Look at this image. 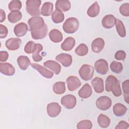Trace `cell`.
<instances>
[{"label": "cell", "instance_id": "obj_6", "mask_svg": "<svg viewBox=\"0 0 129 129\" xmlns=\"http://www.w3.org/2000/svg\"><path fill=\"white\" fill-rule=\"evenodd\" d=\"M111 99L106 96H101L98 98L96 102L97 107L101 110H107L111 106Z\"/></svg>", "mask_w": 129, "mask_h": 129}, {"label": "cell", "instance_id": "obj_24", "mask_svg": "<svg viewBox=\"0 0 129 129\" xmlns=\"http://www.w3.org/2000/svg\"><path fill=\"white\" fill-rule=\"evenodd\" d=\"M17 63L19 68L23 71L26 70L28 67L31 65L30 59L27 56L21 55L17 58Z\"/></svg>", "mask_w": 129, "mask_h": 129}, {"label": "cell", "instance_id": "obj_17", "mask_svg": "<svg viewBox=\"0 0 129 129\" xmlns=\"http://www.w3.org/2000/svg\"><path fill=\"white\" fill-rule=\"evenodd\" d=\"M91 84L97 93H101L104 91V81L102 78L99 77L94 78L91 81Z\"/></svg>", "mask_w": 129, "mask_h": 129}, {"label": "cell", "instance_id": "obj_30", "mask_svg": "<svg viewBox=\"0 0 129 129\" xmlns=\"http://www.w3.org/2000/svg\"><path fill=\"white\" fill-rule=\"evenodd\" d=\"M64 19V16L63 13L57 9H55L52 14L51 19L55 23H61L63 21Z\"/></svg>", "mask_w": 129, "mask_h": 129}, {"label": "cell", "instance_id": "obj_31", "mask_svg": "<svg viewBox=\"0 0 129 129\" xmlns=\"http://www.w3.org/2000/svg\"><path fill=\"white\" fill-rule=\"evenodd\" d=\"M97 121L99 126L102 128L108 127L110 123V118L107 116L103 114H100L98 116Z\"/></svg>", "mask_w": 129, "mask_h": 129}, {"label": "cell", "instance_id": "obj_11", "mask_svg": "<svg viewBox=\"0 0 129 129\" xmlns=\"http://www.w3.org/2000/svg\"><path fill=\"white\" fill-rule=\"evenodd\" d=\"M22 43V40L19 38H11L5 43L6 47L10 50H16L19 48Z\"/></svg>", "mask_w": 129, "mask_h": 129}, {"label": "cell", "instance_id": "obj_45", "mask_svg": "<svg viewBox=\"0 0 129 129\" xmlns=\"http://www.w3.org/2000/svg\"><path fill=\"white\" fill-rule=\"evenodd\" d=\"M9 57V53L6 51H1L0 52V61L5 62L7 60Z\"/></svg>", "mask_w": 129, "mask_h": 129}, {"label": "cell", "instance_id": "obj_43", "mask_svg": "<svg viewBox=\"0 0 129 129\" xmlns=\"http://www.w3.org/2000/svg\"><path fill=\"white\" fill-rule=\"evenodd\" d=\"M8 33V28L4 25L0 24V38H5Z\"/></svg>", "mask_w": 129, "mask_h": 129}, {"label": "cell", "instance_id": "obj_18", "mask_svg": "<svg viewBox=\"0 0 129 129\" xmlns=\"http://www.w3.org/2000/svg\"><path fill=\"white\" fill-rule=\"evenodd\" d=\"M116 18L112 15H107L102 20V25L106 29H110L113 27L116 22Z\"/></svg>", "mask_w": 129, "mask_h": 129}, {"label": "cell", "instance_id": "obj_25", "mask_svg": "<svg viewBox=\"0 0 129 129\" xmlns=\"http://www.w3.org/2000/svg\"><path fill=\"white\" fill-rule=\"evenodd\" d=\"M49 37L50 40L54 43L60 42L63 39L61 32L56 29H52L49 32Z\"/></svg>", "mask_w": 129, "mask_h": 129}, {"label": "cell", "instance_id": "obj_4", "mask_svg": "<svg viewBox=\"0 0 129 129\" xmlns=\"http://www.w3.org/2000/svg\"><path fill=\"white\" fill-rule=\"evenodd\" d=\"M94 72V68L92 66L87 64H84L80 68L79 71V74L83 80L87 81L92 78Z\"/></svg>", "mask_w": 129, "mask_h": 129}, {"label": "cell", "instance_id": "obj_33", "mask_svg": "<svg viewBox=\"0 0 129 129\" xmlns=\"http://www.w3.org/2000/svg\"><path fill=\"white\" fill-rule=\"evenodd\" d=\"M115 26L117 32L121 37H124L126 36V31L124 26L121 21L119 19H116Z\"/></svg>", "mask_w": 129, "mask_h": 129}, {"label": "cell", "instance_id": "obj_40", "mask_svg": "<svg viewBox=\"0 0 129 129\" xmlns=\"http://www.w3.org/2000/svg\"><path fill=\"white\" fill-rule=\"evenodd\" d=\"M36 48V44L32 41L28 42L24 47V51L26 53L30 54L33 53L35 51Z\"/></svg>", "mask_w": 129, "mask_h": 129}, {"label": "cell", "instance_id": "obj_38", "mask_svg": "<svg viewBox=\"0 0 129 129\" xmlns=\"http://www.w3.org/2000/svg\"><path fill=\"white\" fill-rule=\"evenodd\" d=\"M9 9L12 12L14 11H19L22 8V3L20 1H12L9 4Z\"/></svg>", "mask_w": 129, "mask_h": 129}, {"label": "cell", "instance_id": "obj_26", "mask_svg": "<svg viewBox=\"0 0 129 129\" xmlns=\"http://www.w3.org/2000/svg\"><path fill=\"white\" fill-rule=\"evenodd\" d=\"M127 109L123 104L118 103H116L113 107V111L114 115L116 116H121L124 115Z\"/></svg>", "mask_w": 129, "mask_h": 129}, {"label": "cell", "instance_id": "obj_8", "mask_svg": "<svg viewBox=\"0 0 129 129\" xmlns=\"http://www.w3.org/2000/svg\"><path fill=\"white\" fill-rule=\"evenodd\" d=\"M94 67L96 72L102 75L106 74L108 71V63L104 59H99L96 61Z\"/></svg>", "mask_w": 129, "mask_h": 129}, {"label": "cell", "instance_id": "obj_20", "mask_svg": "<svg viewBox=\"0 0 129 129\" xmlns=\"http://www.w3.org/2000/svg\"><path fill=\"white\" fill-rule=\"evenodd\" d=\"M43 64L45 67L52 70L55 75H58L60 72L61 66L55 61L51 60H47L43 63Z\"/></svg>", "mask_w": 129, "mask_h": 129}, {"label": "cell", "instance_id": "obj_9", "mask_svg": "<svg viewBox=\"0 0 129 129\" xmlns=\"http://www.w3.org/2000/svg\"><path fill=\"white\" fill-rule=\"evenodd\" d=\"M61 107L56 102H52L47 105V112L48 115L51 117H55L59 115L61 111Z\"/></svg>", "mask_w": 129, "mask_h": 129}, {"label": "cell", "instance_id": "obj_15", "mask_svg": "<svg viewBox=\"0 0 129 129\" xmlns=\"http://www.w3.org/2000/svg\"><path fill=\"white\" fill-rule=\"evenodd\" d=\"M0 72L2 74L6 76H11L15 73V68L10 63H0Z\"/></svg>", "mask_w": 129, "mask_h": 129}, {"label": "cell", "instance_id": "obj_13", "mask_svg": "<svg viewBox=\"0 0 129 129\" xmlns=\"http://www.w3.org/2000/svg\"><path fill=\"white\" fill-rule=\"evenodd\" d=\"M31 66L35 70L38 71L43 77L47 79H50L52 78L53 76V73H52V72L49 71L48 70L45 68L44 67L39 65V64H37L36 63H32L31 64Z\"/></svg>", "mask_w": 129, "mask_h": 129}, {"label": "cell", "instance_id": "obj_27", "mask_svg": "<svg viewBox=\"0 0 129 129\" xmlns=\"http://www.w3.org/2000/svg\"><path fill=\"white\" fill-rule=\"evenodd\" d=\"M53 5L50 2H45L41 9V14L44 16H49L52 13Z\"/></svg>", "mask_w": 129, "mask_h": 129}, {"label": "cell", "instance_id": "obj_5", "mask_svg": "<svg viewBox=\"0 0 129 129\" xmlns=\"http://www.w3.org/2000/svg\"><path fill=\"white\" fill-rule=\"evenodd\" d=\"M28 23L29 26L30 31H34L40 29L45 24L43 19L39 16L33 17L28 20Z\"/></svg>", "mask_w": 129, "mask_h": 129}, {"label": "cell", "instance_id": "obj_39", "mask_svg": "<svg viewBox=\"0 0 129 129\" xmlns=\"http://www.w3.org/2000/svg\"><path fill=\"white\" fill-rule=\"evenodd\" d=\"M92 123L89 120H83L78 123V129H91L92 127Z\"/></svg>", "mask_w": 129, "mask_h": 129}, {"label": "cell", "instance_id": "obj_28", "mask_svg": "<svg viewBox=\"0 0 129 129\" xmlns=\"http://www.w3.org/2000/svg\"><path fill=\"white\" fill-rule=\"evenodd\" d=\"M100 12V7L97 2L93 3L88 9L87 15L92 18L95 17L99 14Z\"/></svg>", "mask_w": 129, "mask_h": 129}, {"label": "cell", "instance_id": "obj_21", "mask_svg": "<svg viewBox=\"0 0 129 129\" xmlns=\"http://www.w3.org/2000/svg\"><path fill=\"white\" fill-rule=\"evenodd\" d=\"M92 94V89L89 84H85L78 92L79 96L83 99H86L91 96Z\"/></svg>", "mask_w": 129, "mask_h": 129}, {"label": "cell", "instance_id": "obj_7", "mask_svg": "<svg viewBox=\"0 0 129 129\" xmlns=\"http://www.w3.org/2000/svg\"><path fill=\"white\" fill-rule=\"evenodd\" d=\"M61 103L65 108L68 109H71L74 108L76 106L77 99L74 95L68 94L61 98Z\"/></svg>", "mask_w": 129, "mask_h": 129}, {"label": "cell", "instance_id": "obj_14", "mask_svg": "<svg viewBox=\"0 0 129 129\" xmlns=\"http://www.w3.org/2000/svg\"><path fill=\"white\" fill-rule=\"evenodd\" d=\"M55 59L64 67H70L72 63V57L68 53H60L55 57Z\"/></svg>", "mask_w": 129, "mask_h": 129}, {"label": "cell", "instance_id": "obj_1", "mask_svg": "<svg viewBox=\"0 0 129 129\" xmlns=\"http://www.w3.org/2000/svg\"><path fill=\"white\" fill-rule=\"evenodd\" d=\"M105 90L107 92H112L116 97H119L121 95L119 82L115 76L109 75L107 77L105 81Z\"/></svg>", "mask_w": 129, "mask_h": 129}, {"label": "cell", "instance_id": "obj_16", "mask_svg": "<svg viewBox=\"0 0 129 129\" xmlns=\"http://www.w3.org/2000/svg\"><path fill=\"white\" fill-rule=\"evenodd\" d=\"M105 45L104 40L102 38H97L92 42V50L95 53L100 52L103 49Z\"/></svg>", "mask_w": 129, "mask_h": 129}, {"label": "cell", "instance_id": "obj_19", "mask_svg": "<svg viewBox=\"0 0 129 129\" xmlns=\"http://www.w3.org/2000/svg\"><path fill=\"white\" fill-rule=\"evenodd\" d=\"M28 31V26L26 24L21 22L17 24L14 29V32L16 36L23 37L26 33Z\"/></svg>", "mask_w": 129, "mask_h": 129}, {"label": "cell", "instance_id": "obj_35", "mask_svg": "<svg viewBox=\"0 0 129 129\" xmlns=\"http://www.w3.org/2000/svg\"><path fill=\"white\" fill-rule=\"evenodd\" d=\"M110 68L112 72L116 74H120L123 70L122 64L117 61H113L110 65Z\"/></svg>", "mask_w": 129, "mask_h": 129}, {"label": "cell", "instance_id": "obj_42", "mask_svg": "<svg viewBox=\"0 0 129 129\" xmlns=\"http://www.w3.org/2000/svg\"><path fill=\"white\" fill-rule=\"evenodd\" d=\"M114 57L117 60H123L126 57V53L123 50H118L115 52Z\"/></svg>", "mask_w": 129, "mask_h": 129}, {"label": "cell", "instance_id": "obj_23", "mask_svg": "<svg viewBox=\"0 0 129 129\" xmlns=\"http://www.w3.org/2000/svg\"><path fill=\"white\" fill-rule=\"evenodd\" d=\"M75 39L74 38L72 37H67L61 43V48L63 50L67 51H70L75 46Z\"/></svg>", "mask_w": 129, "mask_h": 129}, {"label": "cell", "instance_id": "obj_46", "mask_svg": "<svg viewBox=\"0 0 129 129\" xmlns=\"http://www.w3.org/2000/svg\"><path fill=\"white\" fill-rule=\"evenodd\" d=\"M0 14H1V16H0V22L2 23L3 22H4L5 19H6V14L5 11L2 10L1 9L0 10Z\"/></svg>", "mask_w": 129, "mask_h": 129}, {"label": "cell", "instance_id": "obj_12", "mask_svg": "<svg viewBox=\"0 0 129 129\" xmlns=\"http://www.w3.org/2000/svg\"><path fill=\"white\" fill-rule=\"evenodd\" d=\"M47 26L46 24H45L42 28L38 30L31 31V37L35 40L43 39L46 36L47 34Z\"/></svg>", "mask_w": 129, "mask_h": 129}, {"label": "cell", "instance_id": "obj_37", "mask_svg": "<svg viewBox=\"0 0 129 129\" xmlns=\"http://www.w3.org/2000/svg\"><path fill=\"white\" fill-rule=\"evenodd\" d=\"M122 88L123 92L124 99L127 103H128L129 98V80L124 81L122 84Z\"/></svg>", "mask_w": 129, "mask_h": 129}, {"label": "cell", "instance_id": "obj_2", "mask_svg": "<svg viewBox=\"0 0 129 129\" xmlns=\"http://www.w3.org/2000/svg\"><path fill=\"white\" fill-rule=\"evenodd\" d=\"M41 1L40 0H28L26 2V10L31 16H39L41 13L39 7Z\"/></svg>", "mask_w": 129, "mask_h": 129}, {"label": "cell", "instance_id": "obj_34", "mask_svg": "<svg viewBox=\"0 0 129 129\" xmlns=\"http://www.w3.org/2000/svg\"><path fill=\"white\" fill-rule=\"evenodd\" d=\"M43 49V46L40 43H37L36 44V48L35 49V51L34 53H32V57L34 61L36 62H39L42 59V57L40 55L39 53L40 51H41Z\"/></svg>", "mask_w": 129, "mask_h": 129}, {"label": "cell", "instance_id": "obj_29", "mask_svg": "<svg viewBox=\"0 0 129 129\" xmlns=\"http://www.w3.org/2000/svg\"><path fill=\"white\" fill-rule=\"evenodd\" d=\"M22 17V14L19 11H14L10 12L8 16V19L10 22L16 23L19 21Z\"/></svg>", "mask_w": 129, "mask_h": 129}, {"label": "cell", "instance_id": "obj_32", "mask_svg": "<svg viewBox=\"0 0 129 129\" xmlns=\"http://www.w3.org/2000/svg\"><path fill=\"white\" fill-rule=\"evenodd\" d=\"M53 92L56 94H62L66 91V86L64 82H57L53 86Z\"/></svg>", "mask_w": 129, "mask_h": 129}, {"label": "cell", "instance_id": "obj_22", "mask_svg": "<svg viewBox=\"0 0 129 129\" xmlns=\"http://www.w3.org/2000/svg\"><path fill=\"white\" fill-rule=\"evenodd\" d=\"M71 7V3L68 0H58L55 3V9L61 12H67L70 9Z\"/></svg>", "mask_w": 129, "mask_h": 129}, {"label": "cell", "instance_id": "obj_44", "mask_svg": "<svg viewBox=\"0 0 129 129\" xmlns=\"http://www.w3.org/2000/svg\"><path fill=\"white\" fill-rule=\"evenodd\" d=\"M129 124L125 121H120L118 124L115 126V129H126L128 128Z\"/></svg>", "mask_w": 129, "mask_h": 129}, {"label": "cell", "instance_id": "obj_41", "mask_svg": "<svg viewBox=\"0 0 129 129\" xmlns=\"http://www.w3.org/2000/svg\"><path fill=\"white\" fill-rule=\"evenodd\" d=\"M120 13L123 16L128 17L129 16V4L124 3L119 7Z\"/></svg>", "mask_w": 129, "mask_h": 129}, {"label": "cell", "instance_id": "obj_3", "mask_svg": "<svg viewBox=\"0 0 129 129\" xmlns=\"http://www.w3.org/2000/svg\"><path fill=\"white\" fill-rule=\"evenodd\" d=\"M79 27L78 20L74 17H71L67 19L62 25V29L64 32L68 34L75 33Z\"/></svg>", "mask_w": 129, "mask_h": 129}, {"label": "cell", "instance_id": "obj_10", "mask_svg": "<svg viewBox=\"0 0 129 129\" xmlns=\"http://www.w3.org/2000/svg\"><path fill=\"white\" fill-rule=\"evenodd\" d=\"M67 83L68 90L74 91L78 89L81 85V82L79 79L76 76H70L67 79Z\"/></svg>", "mask_w": 129, "mask_h": 129}, {"label": "cell", "instance_id": "obj_36", "mask_svg": "<svg viewBox=\"0 0 129 129\" xmlns=\"http://www.w3.org/2000/svg\"><path fill=\"white\" fill-rule=\"evenodd\" d=\"M75 52L79 56H84L88 52V48L84 43L80 44L75 49Z\"/></svg>", "mask_w": 129, "mask_h": 129}]
</instances>
